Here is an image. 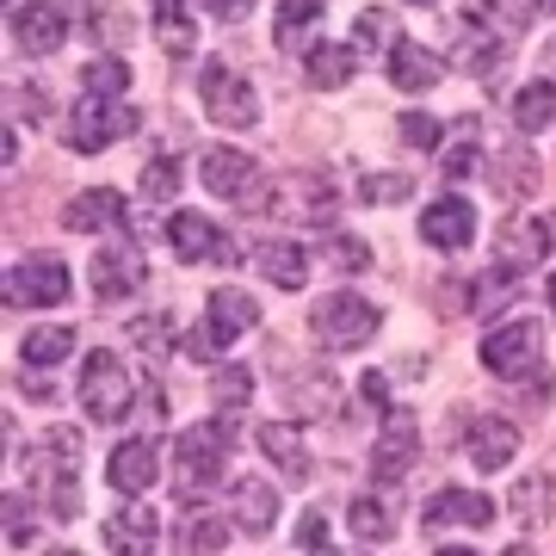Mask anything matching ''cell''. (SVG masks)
<instances>
[{
    "label": "cell",
    "instance_id": "f35d334b",
    "mask_svg": "<svg viewBox=\"0 0 556 556\" xmlns=\"http://www.w3.org/2000/svg\"><path fill=\"white\" fill-rule=\"evenodd\" d=\"M495 186H501V199H514V192H532V186H538V161L526 155V149H514V155L501 161Z\"/></svg>",
    "mask_w": 556,
    "mask_h": 556
},
{
    "label": "cell",
    "instance_id": "7a4b0ae2",
    "mask_svg": "<svg viewBox=\"0 0 556 556\" xmlns=\"http://www.w3.org/2000/svg\"><path fill=\"white\" fill-rule=\"evenodd\" d=\"M31 482L43 489L50 514L75 519L80 514V433L75 427H50L31 452Z\"/></svg>",
    "mask_w": 556,
    "mask_h": 556
},
{
    "label": "cell",
    "instance_id": "f6af8a7d",
    "mask_svg": "<svg viewBox=\"0 0 556 556\" xmlns=\"http://www.w3.org/2000/svg\"><path fill=\"white\" fill-rule=\"evenodd\" d=\"M298 551H334V544H328V514H321V507H309V514L298 519Z\"/></svg>",
    "mask_w": 556,
    "mask_h": 556
},
{
    "label": "cell",
    "instance_id": "9a60e30c",
    "mask_svg": "<svg viewBox=\"0 0 556 556\" xmlns=\"http://www.w3.org/2000/svg\"><path fill=\"white\" fill-rule=\"evenodd\" d=\"M161 477V445L155 439H124L118 452L105 457V482L118 489V495H142V489H155Z\"/></svg>",
    "mask_w": 556,
    "mask_h": 556
},
{
    "label": "cell",
    "instance_id": "7c38bea8",
    "mask_svg": "<svg viewBox=\"0 0 556 556\" xmlns=\"http://www.w3.org/2000/svg\"><path fill=\"white\" fill-rule=\"evenodd\" d=\"M167 241H174V254L186 260V266H199V260H223V266H236L241 248L229 236H217V223L199 217V211H174L167 217Z\"/></svg>",
    "mask_w": 556,
    "mask_h": 556
},
{
    "label": "cell",
    "instance_id": "8fae6325",
    "mask_svg": "<svg viewBox=\"0 0 556 556\" xmlns=\"http://www.w3.org/2000/svg\"><path fill=\"white\" fill-rule=\"evenodd\" d=\"M68 298V266L56 254H31L7 273V303H31V309H56Z\"/></svg>",
    "mask_w": 556,
    "mask_h": 556
},
{
    "label": "cell",
    "instance_id": "3957f363",
    "mask_svg": "<svg viewBox=\"0 0 556 556\" xmlns=\"http://www.w3.org/2000/svg\"><path fill=\"white\" fill-rule=\"evenodd\" d=\"M309 328L321 334V346L346 353V346H365V340L378 334L383 309L371 298H358V291H328V298L309 303Z\"/></svg>",
    "mask_w": 556,
    "mask_h": 556
},
{
    "label": "cell",
    "instance_id": "7dc6e473",
    "mask_svg": "<svg viewBox=\"0 0 556 556\" xmlns=\"http://www.w3.org/2000/svg\"><path fill=\"white\" fill-rule=\"evenodd\" d=\"M7 544H13V551L31 544V519L20 514V495H7Z\"/></svg>",
    "mask_w": 556,
    "mask_h": 556
},
{
    "label": "cell",
    "instance_id": "bcb514c9",
    "mask_svg": "<svg viewBox=\"0 0 556 556\" xmlns=\"http://www.w3.org/2000/svg\"><path fill=\"white\" fill-rule=\"evenodd\" d=\"M358 396H365V408H378V415H396V408H390V378H383V371H365V378H358Z\"/></svg>",
    "mask_w": 556,
    "mask_h": 556
},
{
    "label": "cell",
    "instance_id": "ba28073f",
    "mask_svg": "<svg viewBox=\"0 0 556 556\" xmlns=\"http://www.w3.org/2000/svg\"><path fill=\"white\" fill-rule=\"evenodd\" d=\"M199 174L217 199L241 204V211H260V204H266V174H260V161L248 155V149H211Z\"/></svg>",
    "mask_w": 556,
    "mask_h": 556
},
{
    "label": "cell",
    "instance_id": "277c9868",
    "mask_svg": "<svg viewBox=\"0 0 556 556\" xmlns=\"http://www.w3.org/2000/svg\"><path fill=\"white\" fill-rule=\"evenodd\" d=\"M254 321H260V303L248 298V291H236V285H223V291H211V303H204V321L186 334V353L192 358H217L223 346H236Z\"/></svg>",
    "mask_w": 556,
    "mask_h": 556
},
{
    "label": "cell",
    "instance_id": "d6a6232c",
    "mask_svg": "<svg viewBox=\"0 0 556 556\" xmlns=\"http://www.w3.org/2000/svg\"><path fill=\"white\" fill-rule=\"evenodd\" d=\"M211 402H217V415H241L254 402V371L248 365H223L217 378H211Z\"/></svg>",
    "mask_w": 556,
    "mask_h": 556
},
{
    "label": "cell",
    "instance_id": "ee69618b",
    "mask_svg": "<svg viewBox=\"0 0 556 556\" xmlns=\"http://www.w3.org/2000/svg\"><path fill=\"white\" fill-rule=\"evenodd\" d=\"M328 260H334L340 273H365V266H371V248H365L358 236H334L328 241Z\"/></svg>",
    "mask_w": 556,
    "mask_h": 556
},
{
    "label": "cell",
    "instance_id": "8d00e7d4",
    "mask_svg": "<svg viewBox=\"0 0 556 556\" xmlns=\"http://www.w3.org/2000/svg\"><path fill=\"white\" fill-rule=\"evenodd\" d=\"M80 87H87V93H124V87H130V62L124 56H93L87 75H80Z\"/></svg>",
    "mask_w": 556,
    "mask_h": 556
},
{
    "label": "cell",
    "instance_id": "6da1fadb",
    "mask_svg": "<svg viewBox=\"0 0 556 556\" xmlns=\"http://www.w3.org/2000/svg\"><path fill=\"white\" fill-rule=\"evenodd\" d=\"M229 457H236V433H229V420H223V415L186 427V433L174 439V489H179V501H192V507H199L204 489L223 482Z\"/></svg>",
    "mask_w": 556,
    "mask_h": 556
},
{
    "label": "cell",
    "instance_id": "484cf974",
    "mask_svg": "<svg viewBox=\"0 0 556 556\" xmlns=\"http://www.w3.org/2000/svg\"><path fill=\"white\" fill-rule=\"evenodd\" d=\"M303 62H309V80H316V87H346V80L358 75V43L316 38L309 50H303Z\"/></svg>",
    "mask_w": 556,
    "mask_h": 556
},
{
    "label": "cell",
    "instance_id": "e575fe53",
    "mask_svg": "<svg viewBox=\"0 0 556 556\" xmlns=\"http://www.w3.org/2000/svg\"><path fill=\"white\" fill-rule=\"evenodd\" d=\"M353 43H358V50H371V43H383V50H396V43H402L396 13H390V7H365V13L353 20Z\"/></svg>",
    "mask_w": 556,
    "mask_h": 556
},
{
    "label": "cell",
    "instance_id": "4dcf8cb0",
    "mask_svg": "<svg viewBox=\"0 0 556 556\" xmlns=\"http://www.w3.org/2000/svg\"><path fill=\"white\" fill-rule=\"evenodd\" d=\"M396 532V501L390 495H358L353 501V538L358 544H383Z\"/></svg>",
    "mask_w": 556,
    "mask_h": 556
},
{
    "label": "cell",
    "instance_id": "5b68a950",
    "mask_svg": "<svg viewBox=\"0 0 556 556\" xmlns=\"http://www.w3.org/2000/svg\"><path fill=\"white\" fill-rule=\"evenodd\" d=\"M482 365H489L495 378H507V383L538 378V365H544V321L514 316V321H501V328H489V340H482Z\"/></svg>",
    "mask_w": 556,
    "mask_h": 556
},
{
    "label": "cell",
    "instance_id": "836d02e7",
    "mask_svg": "<svg viewBox=\"0 0 556 556\" xmlns=\"http://www.w3.org/2000/svg\"><path fill=\"white\" fill-rule=\"evenodd\" d=\"M551 519V477H526L514 489V526L519 532H538Z\"/></svg>",
    "mask_w": 556,
    "mask_h": 556
},
{
    "label": "cell",
    "instance_id": "4316f807",
    "mask_svg": "<svg viewBox=\"0 0 556 556\" xmlns=\"http://www.w3.org/2000/svg\"><path fill=\"white\" fill-rule=\"evenodd\" d=\"M278 519V489L266 477H241L236 482V526L241 532H273Z\"/></svg>",
    "mask_w": 556,
    "mask_h": 556
},
{
    "label": "cell",
    "instance_id": "c3c4849f",
    "mask_svg": "<svg viewBox=\"0 0 556 556\" xmlns=\"http://www.w3.org/2000/svg\"><path fill=\"white\" fill-rule=\"evenodd\" d=\"M204 13H211V20H223V25H241L248 13H254V0H204Z\"/></svg>",
    "mask_w": 556,
    "mask_h": 556
},
{
    "label": "cell",
    "instance_id": "7bdbcfd3",
    "mask_svg": "<svg viewBox=\"0 0 556 556\" xmlns=\"http://www.w3.org/2000/svg\"><path fill=\"white\" fill-rule=\"evenodd\" d=\"M223 544H229V526H223V519H199V526H186V532H179V551H223Z\"/></svg>",
    "mask_w": 556,
    "mask_h": 556
},
{
    "label": "cell",
    "instance_id": "f1b7e54d",
    "mask_svg": "<svg viewBox=\"0 0 556 556\" xmlns=\"http://www.w3.org/2000/svg\"><path fill=\"white\" fill-rule=\"evenodd\" d=\"M507 112H514V130H526V137L551 130V124H556V80H526Z\"/></svg>",
    "mask_w": 556,
    "mask_h": 556
},
{
    "label": "cell",
    "instance_id": "f5cc1de1",
    "mask_svg": "<svg viewBox=\"0 0 556 556\" xmlns=\"http://www.w3.org/2000/svg\"><path fill=\"white\" fill-rule=\"evenodd\" d=\"M551 236H556V217H551Z\"/></svg>",
    "mask_w": 556,
    "mask_h": 556
},
{
    "label": "cell",
    "instance_id": "d4e9b609",
    "mask_svg": "<svg viewBox=\"0 0 556 556\" xmlns=\"http://www.w3.org/2000/svg\"><path fill=\"white\" fill-rule=\"evenodd\" d=\"M321 7H328V0H278V13H273L278 50H309V31L321 25Z\"/></svg>",
    "mask_w": 556,
    "mask_h": 556
},
{
    "label": "cell",
    "instance_id": "9c48e42d",
    "mask_svg": "<svg viewBox=\"0 0 556 556\" xmlns=\"http://www.w3.org/2000/svg\"><path fill=\"white\" fill-rule=\"evenodd\" d=\"M199 93H204V112H211V124H223V130H254V124H260L254 87H248L236 68L211 62V68L199 75Z\"/></svg>",
    "mask_w": 556,
    "mask_h": 556
},
{
    "label": "cell",
    "instance_id": "74e56055",
    "mask_svg": "<svg viewBox=\"0 0 556 556\" xmlns=\"http://www.w3.org/2000/svg\"><path fill=\"white\" fill-rule=\"evenodd\" d=\"M408 192H415V179L408 174H365L358 179V199L365 204H402Z\"/></svg>",
    "mask_w": 556,
    "mask_h": 556
},
{
    "label": "cell",
    "instance_id": "5bb4252c",
    "mask_svg": "<svg viewBox=\"0 0 556 556\" xmlns=\"http://www.w3.org/2000/svg\"><path fill=\"white\" fill-rule=\"evenodd\" d=\"M7 31H13V43H20L25 56H50V50H62V38H68V13L50 7V0H25V7H13Z\"/></svg>",
    "mask_w": 556,
    "mask_h": 556
},
{
    "label": "cell",
    "instance_id": "2e32d148",
    "mask_svg": "<svg viewBox=\"0 0 556 556\" xmlns=\"http://www.w3.org/2000/svg\"><path fill=\"white\" fill-rule=\"evenodd\" d=\"M470 236H477V211H470V199H433L427 211H420V241H427V248L457 254V248H470Z\"/></svg>",
    "mask_w": 556,
    "mask_h": 556
},
{
    "label": "cell",
    "instance_id": "44dd1931",
    "mask_svg": "<svg viewBox=\"0 0 556 556\" xmlns=\"http://www.w3.org/2000/svg\"><path fill=\"white\" fill-rule=\"evenodd\" d=\"M155 538H161V519L149 501H124L118 514H112V526H105V544L112 551H130V556L155 551Z\"/></svg>",
    "mask_w": 556,
    "mask_h": 556
},
{
    "label": "cell",
    "instance_id": "ac0fdd59",
    "mask_svg": "<svg viewBox=\"0 0 556 556\" xmlns=\"http://www.w3.org/2000/svg\"><path fill=\"white\" fill-rule=\"evenodd\" d=\"M415 457H420V433H415V420L396 408L390 427H383V439L371 445V477H378V482H402Z\"/></svg>",
    "mask_w": 556,
    "mask_h": 556
},
{
    "label": "cell",
    "instance_id": "b9f144b4",
    "mask_svg": "<svg viewBox=\"0 0 556 556\" xmlns=\"http://www.w3.org/2000/svg\"><path fill=\"white\" fill-rule=\"evenodd\" d=\"M396 137L408 142V149H439V118H433V112H402Z\"/></svg>",
    "mask_w": 556,
    "mask_h": 556
},
{
    "label": "cell",
    "instance_id": "ffe728a7",
    "mask_svg": "<svg viewBox=\"0 0 556 556\" xmlns=\"http://www.w3.org/2000/svg\"><path fill=\"white\" fill-rule=\"evenodd\" d=\"M118 223H124V192H112V186H87L80 199L62 204V229H75V236L118 229Z\"/></svg>",
    "mask_w": 556,
    "mask_h": 556
},
{
    "label": "cell",
    "instance_id": "1f68e13d",
    "mask_svg": "<svg viewBox=\"0 0 556 556\" xmlns=\"http://www.w3.org/2000/svg\"><path fill=\"white\" fill-rule=\"evenodd\" d=\"M20 353H25V365H31V371H43V365H62V358L75 353V328H31Z\"/></svg>",
    "mask_w": 556,
    "mask_h": 556
},
{
    "label": "cell",
    "instance_id": "30bf717a",
    "mask_svg": "<svg viewBox=\"0 0 556 556\" xmlns=\"http://www.w3.org/2000/svg\"><path fill=\"white\" fill-rule=\"evenodd\" d=\"M142 278H149V266H142V248L130 236L105 241L100 254H93V266H87V285H93V298H105V303L137 298Z\"/></svg>",
    "mask_w": 556,
    "mask_h": 556
},
{
    "label": "cell",
    "instance_id": "cb8c5ba5",
    "mask_svg": "<svg viewBox=\"0 0 556 556\" xmlns=\"http://www.w3.org/2000/svg\"><path fill=\"white\" fill-rule=\"evenodd\" d=\"M260 273L273 278L278 291H303V285H309V248L291 241V236L266 241V248H260Z\"/></svg>",
    "mask_w": 556,
    "mask_h": 556
},
{
    "label": "cell",
    "instance_id": "8992f818",
    "mask_svg": "<svg viewBox=\"0 0 556 556\" xmlns=\"http://www.w3.org/2000/svg\"><path fill=\"white\" fill-rule=\"evenodd\" d=\"M130 130H137V112L124 105V93H87L68 112V149L75 155H100L105 142L130 137Z\"/></svg>",
    "mask_w": 556,
    "mask_h": 556
},
{
    "label": "cell",
    "instance_id": "603a6c76",
    "mask_svg": "<svg viewBox=\"0 0 556 556\" xmlns=\"http://www.w3.org/2000/svg\"><path fill=\"white\" fill-rule=\"evenodd\" d=\"M439 75H445V62H439L433 50H420V43H408V38L390 50V80H396L402 93H433Z\"/></svg>",
    "mask_w": 556,
    "mask_h": 556
},
{
    "label": "cell",
    "instance_id": "d590c367",
    "mask_svg": "<svg viewBox=\"0 0 556 556\" xmlns=\"http://www.w3.org/2000/svg\"><path fill=\"white\" fill-rule=\"evenodd\" d=\"M179 179H186V167H179V155H155L149 167H142V199H179Z\"/></svg>",
    "mask_w": 556,
    "mask_h": 556
},
{
    "label": "cell",
    "instance_id": "d6986e66",
    "mask_svg": "<svg viewBox=\"0 0 556 556\" xmlns=\"http://www.w3.org/2000/svg\"><path fill=\"white\" fill-rule=\"evenodd\" d=\"M464 452H470V464H477V470H507V464H514V452H519L514 420L477 415L470 427H464Z\"/></svg>",
    "mask_w": 556,
    "mask_h": 556
},
{
    "label": "cell",
    "instance_id": "52a82bcc",
    "mask_svg": "<svg viewBox=\"0 0 556 556\" xmlns=\"http://www.w3.org/2000/svg\"><path fill=\"white\" fill-rule=\"evenodd\" d=\"M80 408L100 420V427H118L124 415H130V371H124L118 353H87V365H80Z\"/></svg>",
    "mask_w": 556,
    "mask_h": 556
},
{
    "label": "cell",
    "instance_id": "4fadbf2b",
    "mask_svg": "<svg viewBox=\"0 0 556 556\" xmlns=\"http://www.w3.org/2000/svg\"><path fill=\"white\" fill-rule=\"evenodd\" d=\"M489 519H495V501L477 495V489H439V495L420 507V526H427L433 538L452 532V526H464V532H482Z\"/></svg>",
    "mask_w": 556,
    "mask_h": 556
},
{
    "label": "cell",
    "instance_id": "7402d4cb",
    "mask_svg": "<svg viewBox=\"0 0 556 556\" xmlns=\"http://www.w3.org/2000/svg\"><path fill=\"white\" fill-rule=\"evenodd\" d=\"M260 452H266V464H278V477L303 482L309 477V452H303V433L291 427V420H260Z\"/></svg>",
    "mask_w": 556,
    "mask_h": 556
},
{
    "label": "cell",
    "instance_id": "f546056e",
    "mask_svg": "<svg viewBox=\"0 0 556 556\" xmlns=\"http://www.w3.org/2000/svg\"><path fill=\"white\" fill-rule=\"evenodd\" d=\"M477 167H482V137H477V124L464 118V124H457V137L439 149V174L457 186V179H470Z\"/></svg>",
    "mask_w": 556,
    "mask_h": 556
},
{
    "label": "cell",
    "instance_id": "f907efd6",
    "mask_svg": "<svg viewBox=\"0 0 556 556\" xmlns=\"http://www.w3.org/2000/svg\"><path fill=\"white\" fill-rule=\"evenodd\" d=\"M551 309H556V278H551Z\"/></svg>",
    "mask_w": 556,
    "mask_h": 556
},
{
    "label": "cell",
    "instance_id": "83f0119b",
    "mask_svg": "<svg viewBox=\"0 0 556 556\" xmlns=\"http://www.w3.org/2000/svg\"><path fill=\"white\" fill-rule=\"evenodd\" d=\"M155 43L167 50V62H186L199 50V31H192L186 0H155Z\"/></svg>",
    "mask_w": 556,
    "mask_h": 556
},
{
    "label": "cell",
    "instance_id": "816d5d0a",
    "mask_svg": "<svg viewBox=\"0 0 556 556\" xmlns=\"http://www.w3.org/2000/svg\"><path fill=\"white\" fill-rule=\"evenodd\" d=\"M408 7H433V0H408Z\"/></svg>",
    "mask_w": 556,
    "mask_h": 556
},
{
    "label": "cell",
    "instance_id": "681fc988",
    "mask_svg": "<svg viewBox=\"0 0 556 556\" xmlns=\"http://www.w3.org/2000/svg\"><path fill=\"white\" fill-rule=\"evenodd\" d=\"M538 13H556V0H538Z\"/></svg>",
    "mask_w": 556,
    "mask_h": 556
},
{
    "label": "cell",
    "instance_id": "e0dca14e",
    "mask_svg": "<svg viewBox=\"0 0 556 556\" xmlns=\"http://www.w3.org/2000/svg\"><path fill=\"white\" fill-rule=\"evenodd\" d=\"M501 266H514V273H526V266H538V260L551 254V223L526 217V211H514V217H501Z\"/></svg>",
    "mask_w": 556,
    "mask_h": 556
},
{
    "label": "cell",
    "instance_id": "ab89813d",
    "mask_svg": "<svg viewBox=\"0 0 556 556\" xmlns=\"http://www.w3.org/2000/svg\"><path fill=\"white\" fill-rule=\"evenodd\" d=\"M507 285H514V266H495V273H482L477 285H470V309H477V316L501 309V303H507Z\"/></svg>",
    "mask_w": 556,
    "mask_h": 556
},
{
    "label": "cell",
    "instance_id": "60d3db41",
    "mask_svg": "<svg viewBox=\"0 0 556 556\" xmlns=\"http://www.w3.org/2000/svg\"><path fill=\"white\" fill-rule=\"evenodd\" d=\"M130 340H137L149 358H161L167 346H174V321H167V316H137V321H130Z\"/></svg>",
    "mask_w": 556,
    "mask_h": 556
}]
</instances>
